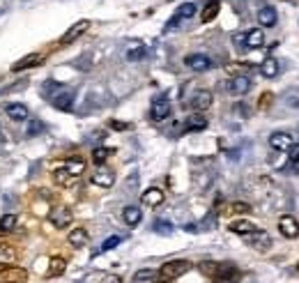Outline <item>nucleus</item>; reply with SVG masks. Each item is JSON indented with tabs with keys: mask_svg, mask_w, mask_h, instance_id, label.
<instances>
[{
	"mask_svg": "<svg viewBox=\"0 0 299 283\" xmlns=\"http://www.w3.org/2000/svg\"><path fill=\"white\" fill-rule=\"evenodd\" d=\"M108 157H111V150H108V148H94L92 150V162L97 163V166L106 162Z\"/></svg>",
	"mask_w": 299,
	"mask_h": 283,
	"instance_id": "33",
	"label": "nucleus"
},
{
	"mask_svg": "<svg viewBox=\"0 0 299 283\" xmlns=\"http://www.w3.org/2000/svg\"><path fill=\"white\" fill-rule=\"evenodd\" d=\"M122 219H125L127 226H138L140 219H143V212L136 205H129V207L122 209Z\"/></svg>",
	"mask_w": 299,
	"mask_h": 283,
	"instance_id": "25",
	"label": "nucleus"
},
{
	"mask_svg": "<svg viewBox=\"0 0 299 283\" xmlns=\"http://www.w3.org/2000/svg\"><path fill=\"white\" fill-rule=\"evenodd\" d=\"M233 212H237V214H246V212H251V205L249 202H233Z\"/></svg>",
	"mask_w": 299,
	"mask_h": 283,
	"instance_id": "36",
	"label": "nucleus"
},
{
	"mask_svg": "<svg viewBox=\"0 0 299 283\" xmlns=\"http://www.w3.org/2000/svg\"><path fill=\"white\" fill-rule=\"evenodd\" d=\"M0 138H2V134H0Z\"/></svg>",
	"mask_w": 299,
	"mask_h": 283,
	"instance_id": "45",
	"label": "nucleus"
},
{
	"mask_svg": "<svg viewBox=\"0 0 299 283\" xmlns=\"http://www.w3.org/2000/svg\"><path fill=\"white\" fill-rule=\"evenodd\" d=\"M42 129H44V124H42V122H37V120H33V122H30V127H28L26 134H28V136H35L37 131H42Z\"/></svg>",
	"mask_w": 299,
	"mask_h": 283,
	"instance_id": "37",
	"label": "nucleus"
},
{
	"mask_svg": "<svg viewBox=\"0 0 299 283\" xmlns=\"http://www.w3.org/2000/svg\"><path fill=\"white\" fill-rule=\"evenodd\" d=\"M207 127V118L203 113H193L186 118L184 122V129L186 131H203V129Z\"/></svg>",
	"mask_w": 299,
	"mask_h": 283,
	"instance_id": "22",
	"label": "nucleus"
},
{
	"mask_svg": "<svg viewBox=\"0 0 299 283\" xmlns=\"http://www.w3.org/2000/svg\"><path fill=\"white\" fill-rule=\"evenodd\" d=\"M62 166H65V168L69 170L72 175H76V177H79L81 173H83V168H85V163L81 162V159H69V162H65Z\"/></svg>",
	"mask_w": 299,
	"mask_h": 283,
	"instance_id": "31",
	"label": "nucleus"
},
{
	"mask_svg": "<svg viewBox=\"0 0 299 283\" xmlns=\"http://www.w3.org/2000/svg\"><path fill=\"white\" fill-rule=\"evenodd\" d=\"M212 279L216 283H230V281H235V279H237V270H235L233 265H228V263L216 265V272H214Z\"/></svg>",
	"mask_w": 299,
	"mask_h": 283,
	"instance_id": "16",
	"label": "nucleus"
},
{
	"mask_svg": "<svg viewBox=\"0 0 299 283\" xmlns=\"http://www.w3.org/2000/svg\"><path fill=\"white\" fill-rule=\"evenodd\" d=\"M212 101H214V94L210 90H198L191 97V108L196 113H203V111H207V108L212 106Z\"/></svg>",
	"mask_w": 299,
	"mask_h": 283,
	"instance_id": "8",
	"label": "nucleus"
},
{
	"mask_svg": "<svg viewBox=\"0 0 299 283\" xmlns=\"http://www.w3.org/2000/svg\"><path fill=\"white\" fill-rule=\"evenodd\" d=\"M143 53H145V48L138 46V48H133V51H129V53H127V58L133 62V60H138V58H143Z\"/></svg>",
	"mask_w": 299,
	"mask_h": 283,
	"instance_id": "38",
	"label": "nucleus"
},
{
	"mask_svg": "<svg viewBox=\"0 0 299 283\" xmlns=\"http://www.w3.org/2000/svg\"><path fill=\"white\" fill-rule=\"evenodd\" d=\"M48 99H51V104H53L55 108H60V111H69V108H72V104H74V92L60 85V88L55 90V92L51 94Z\"/></svg>",
	"mask_w": 299,
	"mask_h": 283,
	"instance_id": "4",
	"label": "nucleus"
},
{
	"mask_svg": "<svg viewBox=\"0 0 299 283\" xmlns=\"http://www.w3.org/2000/svg\"><path fill=\"white\" fill-rule=\"evenodd\" d=\"M154 230L161 233V235H171V233H173V226L166 221H154Z\"/></svg>",
	"mask_w": 299,
	"mask_h": 283,
	"instance_id": "35",
	"label": "nucleus"
},
{
	"mask_svg": "<svg viewBox=\"0 0 299 283\" xmlns=\"http://www.w3.org/2000/svg\"><path fill=\"white\" fill-rule=\"evenodd\" d=\"M90 182L94 184V187H101V189H111L115 184V173L108 168H97L90 175Z\"/></svg>",
	"mask_w": 299,
	"mask_h": 283,
	"instance_id": "7",
	"label": "nucleus"
},
{
	"mask_svg": "<svg viewBox=\"0 0 299 283\" xmlns=\"http://www.w3.org/2000/svg\"><path fill=\"white\" fill-rule=\"evenodd\" d=\"M76 180H79V177L72 175V173H69L65 166H60V168L53 170V182L58 184V187H74V184H76Z\"/></svg>",
	"mask_w": 299,
	"mask_h": 283,
	"instance_id": "18",
	"label": "nucleus"
},
{
	"mask_svg": "<svg viewBox=\"0 0 299 283\" xmlns=\"http://www.w3.org/2000/svg\"><path fill=\"white\" fill-rule=\"evenodd\" d=\"M191 270V263L189 260H168L166 265H161L159 277L161 281H173V279H179L182 274Z\"/></svg>",
	"mask_w": 299,
	"mask_h": 283,
	"instance_id": "1",
	"label": "nucleus"
},
{
	"mask_svg": "<svg viewBox=\"0 0 299 283\" xmlns=\"http://www.w3.org/2000/svg\"><path fill=\"white\" fill-rule=\"evenodd\" d=\"M288 152H290V159H293V162H299V143H295Z\"/></svg>",
	"mask_w": 299,
	"mask_h": 283,
	"instance_id": "39",
	"label": "nucleus"
},
{
	"mask_svg": "<svg viewBox=\"0 0 299 283\" xmlns=\"http://www.w3.org/2000/svg\"><path fill=\"white\" fill-rule=\"evenodd\" d=\"M113 127L115 129H127V124H122V122H113Z\"/></svg>",
	"mask_w": 299,
	"mask_h": 283,
	"instance_id": "43",
	"label": "nucleus"
},
{
	"mask_svg": "<svg viewBox=\"0 0 299 283\" xmlns=\"http://www.w3.org/2000/svg\"><path fill=\"white\" fill-rule=\"evenodd\" d=\"M269 145H272L274 150H279V152H288V150L295 145V138L290 134H286V131H274V134L269 136Z\"/></svg>",
	"mask_w": 299,
	"mask_h": 283,
	"instance_id": "10",
	"label": "nucleus"
},
{
	"mask_svg": "<svg viewBox=\"0 0 299 283\" xmlns=\"http://www.w3.org/2000/svg\"><path fill=\"white\" fill-rule=\"evenodd\" d=\"M219 9H221L219 0H210V2L203 7V12H200V21H203V23H210V21H214V19H216V14H219Z\"/></svg>",
	"mask_w": 299,
	"mask_h": 283,
	"instance_id": "24",
	"label": "nucleus"
},
{
	"mask_svg": "<svg viewBox=\"0 0 299 283\" xmlns=\"http://www.w3.org/2000/svg\"><path fill=\"white\" fill-rule=\"evenodd\" d=\"M164 191H161L159 187H150L147 191H143V196H140V201H143V205H147V207H159L161 202H164Z\"/></svg>",
	"mask_w": 299,
	"mask_h": 283,
	"instance_id": "14",
	"label": "nucleus"
},
{
	"mask_svg": "<svg viewBox=\"0 0 299 283\" xmlns=\"http://www.w3.org/2000/svg\"><path fill=\"white\" fill-rule=\"evenodd\" d=\"M269 99H274V97H272V94H269V92H265V94H262V97H260V108H267V104H269Z\"/></svg>",
	"mask_w": 299,
	"mask_h": 283,
	"instance_id": "41",
	"label": "nucleus"
},
{
	"mask_svg": "<svg viewBox=\"0 0 299 283\" xmlns=\"http://www.w3.org/2000/svg\"><path fill=\"white\" fill-rule=\"evenodd\" d=\"M120 242H122V237H120V235H111V237L106 240V242L101 244V251H111V249H115V246H118Z\"/></svg>",
	"mask_w": 299,
	"mask_h": 283,
	"instance_id": "34",
	"label": "nucleus"
},
{
	"mask_svg": "<svg viewBox=\"0 0 299 283\" xmlns=\"http://www.w3.org/2000/svg\"><path fill=\"white\" fill-rule=\"evenodd\" d=\"M244 240L249 244H251L253 249H258V251H265L267 246H272V237L267 235L265 230H253V233H249V235H244Z\"/></svg>",
	"mask_w": 299,
	"mask_h": 283,
	"instance_id": "9",
	"label": "nucleus"
},
{
	"mask_svg": "<svg viewBox=\"0 0 299 283\" xmlns=\"http://www.w3.org/2000/svg\"><path fill=\"white\" fill-rule=\"evenodd\" d=\"M48 221L53 223L55 228H67L74 221V214L69 207H53L48 212Z\"/></svg>",
	"mask_w": 299,
	"mask_h": 283,
	"instance_id": "6",
	"label": "nucleus"
},
{
	"mask_svg": "<svg viewBox=\"0 0 299 283\" xmlns=\"http://www.w3.org/2000/svg\"><path fill=\"white\" fill-rule=\"evenodd\" d=\"M159 283H171V281H159Z\"/></svg>",
	"mask_w": 299,
	"mask_h": 283,
	"instance_id": "44",
	"label": "nucleus"
},
{
	"mask_svg": "<svg viewBox=\"0 0 299 283\" xmlns=\"http://www.w3.org/2000/svg\"><path fill=\"white\" fill-rule=\"evenodd\" d=\"M87 28H90V21H79V23H74L72 28H69V30H67L65 35H62V40H60V44H62V46H67V44H72L74 40H79L81 35L85 33Z\"/></svg>",
	"mask_w": 299,
	"mask_h": 283,
	"instance_id": "13",
	"label": "nucleus"
},
{
	"mask_svg": "<svg viewBox=\"0 0 299 283\" xmlns=\"http://www.w3.org/2000/svg\"><path fill=\"white\" fill-rule=\"evenodd\" d=\"M244 46H249V48L265 46V35H262V30H260V28H256V30H249V33H246Z\"/></svg>",
	"mask_w": 299,
	"mask_h": 283,
	"instance_id": "26",
	"label": "nucleus"
},
{
	"mask_svg": "<svg viewBox=\"0 0 299 283\" xmlns=\"http://www.w3.org/2000/svg\"><path fill=\"white\" fill-rule=\"evenodd\" d=\"M279 230H281V235L288 237V240H297L299 237V221L293 214H283L279 219Z\"/></svg>",
	"mask_w": 299,
	"mask_h": 283,
	"instance_id": "5",
	"label": "nucleus"
},
{
	"mask_svg": "<svg viewBox=\"0 0 299 283\" xmlns=\"http://www.w3.org/2000/svg\"><path fill=\"white\" fill-rule=\"evenodd\" d=\"M5 111H7V118L9 120H14V122H26L28 120V108L23 106V104H7L5 106Z\"/></svg>",
	"mask_w": 299,
	"mask_h": 283,
	"instance_id": "20",
	"label": "nucleus"
},
{
	"mask_svg": "<svg viewBox=\"0 0 299 283\" xmlns=\"http://www.w3.org/2000/svg\"><path fill=\"white\" fill-rule=\"evenodd\" d=\"M19 260V251L14 244H7V242H0V265L2 267H9Z\"/></svg>",
	"mask_w": 299,
	"mask_h": 283,
	"instance_id": "15",
	"label": "nucleus"
},
{
	"mask_svg": "<svg viewBox=\"0 0 299 283\" xmlns=\"http://www.w3.org/2000/svg\"><path fill=\"white\" fill-rule=\"evenodd\" d=\"M276 9L274 7H269V5H265V7H260L258 9V23L260 26H265V28H272V26H276Z\"/></svg>",
	"mask_w": 299,
	"mask_h": 283,
	"instance_id": "19",
	"label": "nucleus"
},
{
	"mask_svg": "<svg viewBox=\"0 0 299 283\" xmlns=\"http://www.w3.org/2000/svg\"><path fill=\"white\" fill-rule=\"evenodd\" d=\"M297 267H299V265H297Z\"/></svg>",
	"mask_w": 299,
	"mask_h": 283,
	"instance_id": "46",
	"label": "nucleus"
},
{
	"mask_svg": "<svg viewBox=\"0 0 299 283\" xmlns=\"http://www.w3.org/2000/svg\"><path fill=\"white\" fill-rule=\"evenodd\" d=\"M0 283H28V272L23 267L9 265L0 270Z\"/></svg>",
	"mask_w": 299,
	"mask_h": 283,
	"instance_id": "2",
	"label": "nucleus"
},
{
	"mask_svg": "<svg viewBox=\"0 0 299 283\" xmlns=\"http://www.w3.org/2000/svg\"><path fill=\"white\" fill-rule=\"evenodd\" d=\"M42 60H44V58H42L40 53H30V55H26V58H21L19 62H14V65H12V72H23V69L37 67Z\"/></svg>",
	"mask_w": 299,
	"mask_h": 283,
	"instance_id": "21",
	"label": "nucleus"
},
{
	"mask_svg": "<svg viewBox=\"0 0 299 283\" xmlns=\"http://www.w3.org/2000/svg\"><path fill=\"white\" fill-rule=\"evenodd\" d=\"M228 230L230 233H235V235H249V233H253V230H258V226L251 221H244V219H239V221H233L230 226H228Z\"/></svg>",
	"mask_w": 299,
	"mask_h": 283,
	"instance_id": "23",
	"label": "nucleus"
},
{
	"mask_svg": "<svg viewBox=\"0 0 299 283\" xmlns=\"http://www.w3.org/2000/svg\"><path fill=\"white\" fill-rule=\"evenodd\" d=\"M159 277V272L154 270H138L136 274H133V281L140 283V281H154V279Z\"/></svg>",
	"mask_w": 299,
	"mask_h": 283,
	"instance_id": "32",
	"label": "nucleus"
},
{
	"mask_svg": "<svg viewBox=\"0 0 299 283\" xmlns=\"http://www.w3.org/2000/svg\"><path fill=\"white\" fill-rule=\"evenodd\" d=\"M184 65L189 69H193V72H207V69H212V58L205 53H191L184 58Z\"/></svg>",
	"mask_w": 299,
	"mask_h": 283,
	"instance_id": "3",
	"label": "nucleus"
},
{
	"mask_svg": "<svg viewBox=\"0 0 299 283\" xmlns=\"http://www.w3.org/2000/svg\"><path fill=\"white\" fill-rule=\"evenodd\" d=\"M196 9L198 7L193 5V2H184V5L177 7V12H175V16L171 21H168V28H175L177 26V21H184V19H191L193 14H196Z\"/></svg>",
	"mask_w": 299,
	"mask_h": 283,
	"instance_id": "17",
	"label": "nucleus"
},
{
	"mask_svg": "<svg viewBox=\"0 0 299 283\" xmlns=\"http://www.w3.org/2000/svg\"><path fill=\"white\" fill-rule=\"evenodd\" d=\"M150 118H152L154 122H161V120H166V118H171V101L154 99L152 108H150Z\"/></svg>",
	"mask_w": 299,
	"mask_h": 283,
	"instance_id": "12",
	"label": "nucleus"
},
{
	"mask_svg": "<svg viewBox=\"0 0 299 283\" xmlns=\"http://www.w3.org/2000/svg\"><path fill=\"white\" fill-rule=\"evenodd\" d=\"M16 223H19L16 214H2V216H0V230H2V233L14 230V228H16Z\"/></svg>",
	"mask_w": 299,
	"mask_h": 283,
	"instance_id": "30",
	"label": "nucleus"
},
{
	"mask_svg": "<svg viewBox=\"0 0 299 283\" xmlns=\"http://www.w3.org/2000/svg\"><path fill=\"white\" fill-rule=\"evenodd\" d=\"M226 88L230 94L242 97V94H246L251 90V79H249V76H235V79H230V81L226 83Z\"/></svg>",
	"mask_w": 299,
	"mask_h": 283,
	"instance_id": "11",
	"label": "nucleus"
},
{
	"mask_svg": "<svg viewBox=\"0 0 299 283\" xmlns=\"http://www.w3.org/2000/svg\"><path fill=\"white\" fill-rule=\"evenodd\" d=\"M65 270H67V260L65 258H60V256H55V258L48 260L46 277H60V274H65Z\"/></svg>",
	"mask_w": 299,
	"mask_h": 283,
	"instance_id": "27",
	"label": "nucleus"
},
{
	"mask_svg": "<svg viewBox=\"0 0 299 283\" xmlns=\"http://www.w3.org/2000/svg\"><path fill=\"white\" fill-rule=\"evenodd\" d=\"M260 74L265 76V79H274V76L279 74V60H274V58L262 60L260 62Z\"/></svg>",
	"mask_w": 299,
	"mask_h": 283,
	"instance_id": "29",
	"label": "nucleus"
},
{
	"mask_svg": "<svg viewBox=\"0 0 299 283\" xmlns=\"http://www.w3.org/2000/svg\"><path fill=\"white\" fill-rule=\"evenodd\" d=\"M101 283H122V279H120L118 274H108V277L101 279Z\"/></svg>",
	"mask_w": 299,
	"mask_h": 283,
	"instance_id": "40",
	"label": "nucleus"
},
{
	"mask_svg": "<svg viewBox=\"0 0 299 283\" xmlns=\"http://www.w3.org/2000/svg\"><path fill=\"white\" fill-rule=\"evenodd\" d=\"M235 44H239V46H244V41H246V35H235L233 37Z\"/></svg>",
	"mask_w": 299,
	"mask_h": 283,
	"instance_id": "42",
	"label": "nucleus"
},
{
	"mask_svg": "<svg viewBox=\"0 0 299 283\" xmlns=\"http://www.w3.org/2000/svg\"><path fill=\"white\" fill-rule=\"evenodd\" d=\"M87 240H90V235H87L85 228H74L72 233H69V244L76 246V249H79V246H85Z\"/></svg>",
	"mask_w": 299,
	"mask_h": 283,
	"instance_id": "28",
	"label": "nucleus"
}]
</instances>
